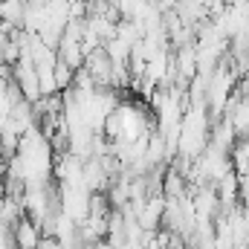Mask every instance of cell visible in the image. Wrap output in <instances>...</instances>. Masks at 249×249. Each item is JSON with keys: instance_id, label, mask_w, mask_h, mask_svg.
I'll use <instances>...</instances> for the list:
<instances>
[{"instance_id": "5b68a950", "label": "cell", "mask_w": 249, "mask_h": 249, "mask_svg": "<svg viewBox=\"0 0 249 249\" xmlns=\"http://www.w3.org/2000/svg\"><path fill=\"white\" fill-rule=\"evenodd\" d=\"M26 9L29 0H0V20H6L12 29H26Z\"/></svg>"}, {"instance_id": "6da1fadb", "label": "cell", "mask_w": 249, "mask_h": 249, "mask_svg": "<svg viewBox=\"0 0 249 249\" xmlns=\"http://www.w3.org/2000/svg\"><path fill=\"white\" fill-rule=\"evenodd\" d=\"M15 81L20 84L26 102L35 105L41 99V78H38V67H35L32 58H20V61L15 64Z\"/></svg>"}, {"instance_id": "8992f818", "label": "cell", "mask_w": 249, "mask_h": 249, "mask_svg": "<svg viewBox=\"0 0 249 249\" xmlns=\"http://www.w3.org/2000/svg\"><path fill=\"white\" fill-rule=\"evenodd\" d=\"M84 47H81V41L78 38H72V35H61V44H58V61H64L67 67H72V70H78V67H84Z\"/></svg>"}, {"instance_id": "277c9868", "label": "cell", "mask_w": 249, "mask_h": 249, "mask_svg": "<svg viewBox=\"0 0 249 249\" xmlns=\"http://www.w3.org/2000/svg\"><path fill=\"white\" fill-rule=\"evenodd\" d=\"M174 70H177L180 84H188L197 75V44L177 47V53H174Z\"/></svg>"}, {"instance_id": "52a82bcc", "label": "cell", "mask_w": 249, "mask_h": 249, "mask_svg": "<svg viewBox=\"0 0 249 249\" xmlns=\"http://www.w3.org/2000/svg\"><path fill=\"white\" fill-rule=\"evenodd\" d=\"M55 81H58V90L72 87V81H75V70H72V67H67L64 61H58V64H55Z\"/></svg>"}, {"instance_id": "ba28073f", "label": "cell", "mask_w": 249, "mask_h": 249, "mask_svg": "<svg viewBox=\"0 0 249 249\" xmlns=\"http://www.w3.org/2000/svg\"><path fill=\"white\" fill-rule=\"evenodd\" d=\"M110 3H119V0H110Z\"/></svg>"}, {"instance_id": "3957f363", "label": "cell", "mask_w": 249, "mask_h": 249, "mask_svg": "<svg viewBox=\"0 0 249 249\" xmlns=\"http://www.w3.org/2000/svg\"><path fill=\"white\" fill-rule=\"evenodd\" d=\"M12 238H15V249H38L44 232H41V226H38L29 214H23V217L12 226Z\"/></svg>"}, {"instance_id": "7a4b0ae2", "label": "cell", "mask_w": 249, "mask_h": 249, "mask_svg": "<svg viewBox=\"0 0 249 249\" xmlns=\"http://www.w3.org/2000/svg\"><path fill=\"white\" fill-rule=\"evenodd\" d=\"M84 67L90 70V75H93L96 87H110V84H113V61H110V55H107L105 44H102L99 50H93V53L84 58Z\"/></svg>"}]
</instances>
